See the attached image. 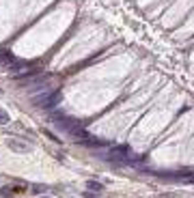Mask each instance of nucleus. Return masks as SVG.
<instances>
[{"label":"nucleus","mask_w":194,"mask_h":198,"mask_svg":"<svg viewBox=\"0 0 194 198\" xmlns=\"http://www.w3.org/2000/svg\"><path fill=\"white\" fill-rule=\"evenodd\" d=\"M89 190H95V192H101L104 187H101V183H95V181H91V183H89Z\"/></svg>","instance_id":"nucleus-1"}]
</instances>
